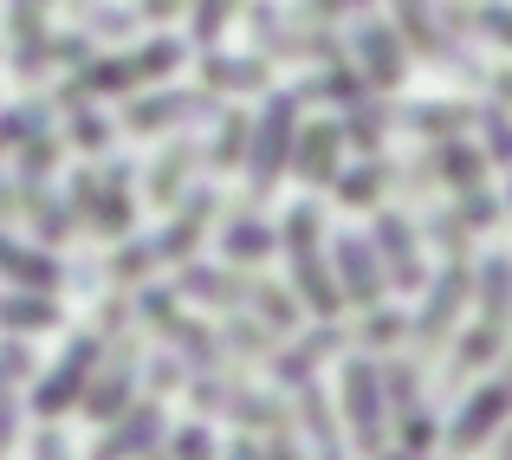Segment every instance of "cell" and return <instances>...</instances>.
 <instances>
[{
  "label": "cell",
  "mask_w": 512,
  "mask_h": 460,
  "mask_svg": "<svg viewBox=\"0 0 512 460\" xmlns=\"http://www.w3.org/2000/svg\"><path fill=\"white\" fill-rule=\"evenodd\" d=\"M396 124L422 130V137H454L461 124H474V111H461V104H409V111H396Z\"/></svg>",
  "instance_id": "obj_32"
},
{
  "label": "cell",
  "mask_w": 512,
  "mask_h": 460,
  "mask_svg": "<svg viewBox=\"0 0 512 460\" xmlns=\"http://www.w3.org/2000/svg\"><path fill=\"white\" fill-rule=\"evenodd\" d=\"M13 162H20V182L26 188H46L52 182V169H59V130H52V117H46V124H33L20 143H13Z\"/></svg>",
  "instance_id": "obj_24"
},
{
  "label": "cell",
  "mask_w": 512,
  "mask_h": 460,
  "mask_svg": "<svg viewBox=\"0 0 512 460\" xmlns=\"http://www.w3.org/2000/svg\"><path fill=\"white\" fill-rule=\"evenodd\" d=\"M338 201L344 208H370V201H383V188H389V162H363V169H338Z\"/></svg>",
  "instance_id": "obj_30"
},
{
  "label": "cell",
  "mask_w": 512,
  "mask_h": 460,
  "mask_svg": "<svg viewBox=\"0 0 512 460\" xmlns=\"http://www.w3.org/2000/svg\"><path fill=\"white\" fill-rule=\"evenodd\" d=\"M266 460H305V448L292 441V428H266Z\"/></svg>",
  "instance_id": "obj_46"
},
{
  "label": "cell",
  "mask_w": 512,
  "mask_h": 460,
  "mask_svg": "<svg viewBox=\"0 0 512 460\" xmlns=\"http://www.w3.org/2000/svg\"><path fill=\"white\" fill-rule=\"evenodd\" d=\"M506 409H512V383H493V389H480L474 402L461 409V422H454V454H467V448H480V441L493 435V428L506 422Z\"/></svg>",
  "instance_id": "obj_18"
},
{
  "label": "cell",
  "mask_w": 512,
  "mask_h": 460,
  "mask_svg": "<svg viewBox=\"0 0 512 460\" xmlns=\"http://www.w3.org/2000/svg\"><path fill=\"white\" fill-rule=\"evenodd\" d=\"M33 460H72V448H65V428L59 422H46L33 435Z\"/></svg>",
  "instance_id": "obj_45"
},
{
  "label": "cell",
  "mask_w": 512,
  "mask_h": 460,
  "mask_svg": "<svg viewBox=\"0 0 512 460\" xmlns=\"http://www.w3.org/2000/svg\"><path fill=\"white\" fill-rule=\"evenodd\" d=\"M98 357H104V337H98V331H78L72 344H65V357L52 363L46 376H39V389H33V402H26V409H33L39 422H65V415L78 409V396H85Z\"/></svg>",
  "instance_id": "obj_5"
},
{
  "label": "cell",
  "mask_w": 512,
  "mask_h": 460,
  "mask_svg": "<svg viewBox=\"0 0 512 460\" xmlns=\"http://www.w3.org/2000/svg\"><path fill=\"white\" fill-rule=\"evenodd\" d=\"M461 299H467V266H448V273L435 279V292H428V311H422V324H415V344L435 350L441 331L454 324V311H461Z\"/></svg>",
  "instance_id": "obj_20"
},
{
  "label": "cell",
  "mask_w": 512,
  "mask_h": 460,
  "mask_svg": "<svg viewBox=\"0 0 512 460\" xmlns=\"http://www.w3.org/2000/svg\"><path fill=\"white\" fill-rule=\"evenodd\" d=\"M150 273H163V260H156V240H124V247L104 260V279H111V286H143Z\"/></svg>",
  "instance_id": "obj_29"
},
{
  "label": "cell",
  "mask_w": 512,
  "mask_h": 460,
  "mask_svg": "<svg viewBox=\"0 0 512 460\" xmlns=\"http://www.w3.org/2000/svg\"><path fill=\"white\" fill-rule=\"evenodd\" d=\"M163 435H169V422H163V396L156 402H130L124 415H111L104 422V435L91 441V454L85 460H137V454H150V448H163Z\"/></svg>",
  "instance_id": "obj_8"
},
{
  "label": "cell",
  "mask_w": 512,
  "mask_h": 460,
  "mask_svg": "<svg viewBox=\"0 0 512 460\" xmlns=\"http://www.w3.org/2000/svg\"><path fill=\"white\" fill-rule=\"evenodd\" d=\"M150 460H169V454H163V448H150Z\"/></svg>",
  "instance_id": "obj_53"
},
{
  "label": "cell",
  "mask_w": 512,
  "mask_h": 460,
  "mask_svg": "<svg viewBox=\"0 0 512 460\" xmlns=\"http://www.w3.org/2000/svg\"><path fill=\"white\" fill-rule=\"evenodd\" d=\"M396 337H402V318H396V311H383V305H370V318H363V344H370V350H389Z\"/></svg>",
  "instance_id": "obj_42"
},
{
  "label": "cell",
  "mask_w": 512,
  "mask_h": 460,
  "mask_svg": "<svg viewBox=\"0 0 512 460\" xmlns=\"http://www.w3.org/2000/svg\"><path fill=\"white\" fill-rule=\"evenodd\" d=\"M13 435H20V402H13L7 389H0V454L13 448Z\"/></svg>",
  "instance_id": "obj_48"
},
{
  "label": "cell",
  "mask_w": 512,
  "mask_h": 460,
  "mask_svg": "<svg viewBox=\"0 0 512 460\" xmlns=\"http://www.w3.org/2000/svg\"><path fill=\"white\" fill-rule=\"evenodd\" d=\"M357 65H363V78L370 85H402V46H396V33L389 26H357Z\"/></svg>",
  "instance_id": "obj_21"
},
{
  "label": "cell",
  "mask_w": 512,
  "mask_h": 460,
  "mask_svg": "<svg viewBox=\"0 0 512 460\" xmlns=\"http://www.w3.org/2000/svg\"><path fill=\"white\" fill-rule=\"evenodd\" d=\"M0 279H7V286H26V292H59L65 266L52 260L46 247H20V240L0 227Z\"/></svg>",
  "instance_id": "obj_13"
},
{
  "label": "cell",
  "mask_w": 512,
  "mask_h": 460,
  "mask_svg": "<svg viewBox=\"0 0 512 460\" xmlns=\"http://www.w3.org/2000/svg\"><path fill=\"white\" fill-rule=\"evenodd\" d=\"M137 370H143V344L130 331H117L111 337V350L98 357V370H91V383H85V396H78V415L85 422H111V415H124L130 402H137Z\"/></svg>",
  "instance_id": "obj_3"
},
{
  "label": "cell",
  "mask_w": 512,
  "mask_h": 460,
  "mask_svg": "<svg viewBox=\"0 0 512 460\" xmlns=\"http://www.w3.org/2000/svg\"><path fill=\"white\" fill-rule=\"evenodd\" d=\"M65 137H72V143H78L85 156H104V150H111V124H104V117L91 111V104H78V111H65Z\"/></svg>",
  "instance_id": "obj_35"
},
{
  "label": "cell",
  "mask_w": 512,
  "mask_h": 460,
  "mask_svg": "<svg viewBox=\"0 0 512 460\" xmlns=\"http://www.w3.org/2000/svg\"><path fill=\"white\" fill-rule=\"evenodd\" d=\"M318 240H325V214H318L312 201H299V208L286 214V227H279V247H286V260H292V286H299V305L305 311L338 318V311H344V292H338L331 260L318 253Z\"/></svg>",
  "instance_id": "obj_1"
},
{
  "label": "cell",
  "mask_w": 512,
  "mask_h": 460,
  "mask_svg": "<svg viewBox=\"0 0 512 460\" xmlns=\"http://www.w3.org/2000/svg\"><path fill=\"white\" fill-rule=\"evenodd\" d=\"M163 454L169 460H214V435H208V428H175V435H163Z\"/></svg>",
  "instance_id": "obj_39"
},
{
  "label": "cell",
  "mask_w": 512,
  "mask_h": 460,
  "mask_svg": "<svg viewBox=\"0 0 512 460\" xmlns=\"http://www.w3.org/2000/svg\"><path fill=\"white\" fill-rule=\"evenodd\" d=\"M175 292L208 311H234L247 305V279H240V266H208V260H182L175 266Z\"/></svg>",
  "instance_id": "obj_12"
},
{
  "label": "cell",
  "mask_w": 512,
  "mask_h": 460,
  "mask_svg": "<svg viewBox=\"0 0 512 460\" xmlns=\"http://www.w3.org/2000/svg\"><path fill=\"white\" fill-rule=\"evenodd\" d=\"M130 318H137V305H130V299H104L98 305V337H117Z\"/></svg>",
  "instance_id": "obj_44"
},
{
  "label": "cell",
  "mask_w": 512,
  "mask_h": 460,
  "mask_svg": "<svg viewBox=\"0 0 512 460\" xmlns=\"http://www.w3.org/2000/svg\"><path fill=\"white\" fill-rule=\"evenodd\" d=\"M188 0H137V20H175Z\"/></svg>",
  "instance_id": "obj_50"
},
{
  "label": "cell",
  "mask_w": 512,
  "mask_h": 460,
  "mask_svg": "<svg viewBox=\"0 0 512 460\" xmlns=\"http://www.w3.org/2000/svg\"><path fill=\"white\" fill-rule=\"evenodd\" d=\"M331 273H338L344 305H357V311L383 305V260H376V247H370V240L344 234L338 247H331Z\"/></svg>",
  "instance_id": "obj_11"
},
{
  "label": "cell",
  "mask_w": 512,
  "mask_h": 460,
  "mask_svg": "<svg viewBox=\"0 0 512 460\" xmlns=\"http://www.w3.org/2000/svg\"><path fill=\"white\" fill-rule=\"evenodd\" d=\"M130 162L117 156L111 169H78L72 175V208L85 214L98 234H111V240H124L130 234V221H137V201H130Z\"/></svg>",
  "instance_id": "obj_4"
},
{
  "label": "cell",
  "mask_w": 512,
  "mask_h": 460,
  "mask_svg": "<svg viewBox=\"0 0 512 460\" xmlns=\"http://www.w3.org/2000/svg\"><path fill=\"white\" fill-rule=\"evenodd\" d=\"M338 156H344V130L338 124H312L299 130V143H292V169H299V182H338Z\"/></svg>",
  "instance_id": "obj_17"
},
{
  "label": "cell",
  "mask_w": 512,
  "mask_h": 460,
  "mask_svg": "<svg viewBox=\"0 0 512 460\" xmlns=\"http://www.w3.org/2000/svg\"><path fill=\"white\" fill-rule=\"evenodd\" d=\"M39 7H52V0H39Z\"/></svg>",
  "instance_id": "obj_55"
},
{
  "label": "cell",
  "mask_w": 512,
  "mask_h": 460,
  "mask_svg": "<svg viewBox=\"0 0 512 460\" xmlns=\"http://www.w3.org/2000/svg\"><path fill=\"white\" fill-rule=\"evenodd\" d=\"M344 422L357 435L363 454H383V422H389V396H383V370L370 357L344 363Z\"/></svg>",
  "instance_id": "obj_7"
},
{
  "label": "cell",
  "mask_w": 512,
  "mask_h": 460,
  "mask_svg": "<svg viewBox=\"0 0 512 460\" xmlns=\"http://www.w3.org/2000/svg\"><path fill=\"white\" fill-rule=\"evenodd\" d=\"M201 169V143H163V156L150 162V175H143V188H150L156 208H175V201L188 195V175Z\"/></svg>",
  "instance_id": "obj_16"
},
{
  "label": "cell",
  "mask_w": 512,
  "mask_h": 460,
  "mask_svg": "<svg viewBox=\"0 0 512 460\" xmlns=\"http://www.w3.org/2000/svg\"><path fill=\"white\" fill-rule=\"evenodd\" d=\"M383 124H389V111L383 104H350V117H344V143H357V150H370L376 156V143H383Z\"/></svg>",
  "instance_id": "obj_36"
},
{
  "label": "cell",
  "mask_w": 512,
  "mask_h": 460,
  "mask_svg": "<svg viewBox=\"0 0 512 460\" xmlns=\"http://www.w3.org/2000/svg\"><path fill=\"white\" fill-rule=\"evenodd\" d=\"M13 214H26V182L20 175H13V182L0 175V221H13Z\"/></svg>",
  "instance_id": "obj_47"
},
{
  "label": "cell",
  "mask_w": 512,
  "mask_h": 460,
  "mask_svg": "<svg viewBox=\"0 0 512 460\" xmlns=\"http://www.w3.org/2000/svg\"><path fill=\"white\" fill-rule=\"evenodd\" d=\"M480 26H487V33H500L506 46H512V13H500V7H487V13H480Z\"/></svg>",
  "instance_id": "obj_51"
},
{
  "label": "cell",
  "mask_w": 512,
  "mask_h": 460,
  "mask_svg": "<svg viewBox=\"0 0 512 460\" xmlns=\"http://www.w3.org/2000/svg\"><path fill=\"white\" fill-rule=\"evenodd\" d=\"M0 389H7V376H0Z\"/></svg>",
  "instance_id": "obj_56"
},
{
  "label": "cell",
  "mask_w": 512,
  "mask_h": 460,
  "mask_svg": "<svg viewBox=\"0 0 512 460\" xmlns=\"http://www.w3.org/2000/svg\"><path fill=\"white\" fill-rule=\"evenodd\" d=\"M247 305H253V318L266 324L273 337H292L299 331V292H286V286H273V279H260V286H247Z\"/></svg>",
  "instance_id": "obj_26"
},
{
  "label": "cell",
  "mask_w": 512,
  "mask_h": 460,
  "mask_svg": "<svg viewBox=\"0 0 512 460\" xmlns=\"http://www.w3.org/2000/svg\"><path fill=\"white\" fill-rule=\"evenodd\" d=\"M493 344H500V324H480V331L474 337H467V344H461V357H454V376H467V370H480V363H487L493 357Z\"/></svg>",
  "instance_id": "obj_40"
},
{
  "label": "cell",
  "mask_w": 512,
  "mask_h": 460,
  "mask_svg": "<svg viewBox=\"0 0 512 460\" xmlns=\"http://www.w3.org/2000/svg\"><path fill=\"white\" fill-rule=\"evenodd\" d=\"M0 331H13V337L59 331V299H52V292H26V286L0 292Z\"/></svg>",
  "instance_id": "obj_19"
},
{
  "label": "cell",
  "mask_w": 512,
  "mask_h": 460,
  "mask_svg": "<svg viewBox=\"0 0 512 460\" xmlns=\"http://www.w3.org/2000/svg\"><path fill=\"white\" fill-rule=\"evenodd\" d=\"M266 78H273V59H227V52H208L201 59V85L208 91H266Z\"/></svg>",
  "instance_id": "obj_23"
},
{
  "label": "cell",
  "mask_w": 512,
  "mask_h": 460,
  "mask_svg": "<svg viewBox=\"0 0 512 460\" xmlns=\"http://www.w3.org/2000/svg\"><path fill=\"white\" fill-rule=\"evenodd\" d=\"M331 350H344V331H338V324L325 318L318 331H305V337H299L292 350H273V376H279L286 389H305V383L318 376V363L331 357Z\"/></svg>",
  "instance_id": "obj_14"
},
{
  "label": "cell",
  "mask_w": 512,
  "mask_h": 460,
  "mask_svg": "<svg viewBox=\"0 0 512 460\" xmlns=\"http://www.w3.org/2000/svg\"><path fill=\"white\" fill-rule=\"evenodd\" d=\"M273 247H279V227L260 221V214H234V221H227V234H221L227 266H260Z\"/></svg>",
  "instance_id": "obj_22"
},
{
  "label": "cell",
  "mask_w": 512,
  "mask_h": 460,
  "mask_svg": "<svg viewBox=\"0 0 512 460\" xmlns=\"http://www.w3.org/2000/svg\"><path fill=\"white\" fill-rule=\"evenodd\" d=\"M214 214H221V195H214V188H188V195L169 208V221L150 234L156 240V260H163V266L195 260V247H201V234H208Z\"/></svg>",
  "instance_id": "obj_10"
},
{
  "label": "cell",
  "mask_w": 512,
  "mask_h": 460,
  "mask_svg": "<svg viewBox=\"0 0 512 460\" xmlns=\"http://www.w3.org/2000/svg\"><path fill=\"white\" fill-rule=\"evenodd\" d=\"M188 376H195V370H188L182 357H156V363H150V389H156V396H175V389H188Z\"/></svg>",
  "instance_id": "obj_43"
},
{
  "label": "cell",
  "mask_w": 512,
  "mask_h": 460,
  "mask_svg": "<svg viewBox=\"0 0 512 460\" xmlns=\"http://www.w3.org/2000/svg\"><path fill=\"white\" fill-rule=\"evenodd\" d=\"M247 143H253V117L247 111H221V130H214V143L201 150V162H214V169H240V162H247Z\"/></svg>",
  "instance_id": "obj_27"
},
{
  "label": "cell",
  "mask_w": 512,
  "mask_h": 460,
  "mask_svg": "<svg viewBox=\"0 0 512 460\" xmlns=\"http://www.w3.org/2000/svg\"><path fill=\"white\" fill-rule=\"evenodd\" d=\"M273 344H279V337L266 331L260 318H227L221 324V350L240 357V363H273Z\"/></svg>",
  "instance_id": "obj_28"
},
{
  "label": "cell",
  "mask_w": 512,
  "mask_h": 460,
  "mask_svg": "<svg viewBox=\"0 0 512 460\" xmlns=\"http://www.w3.org/2000/svg\"><path fill=\"white\" fill-rule=\"evenodd\" d=\"M376 260H383V273L396 279L402 292L422 286V260H415V227L402 221V214H376Z\"/></svg>",
  "instance_id": "obj_15"
},
{
  "label": "cell",
  "mask_w": 512,
  "mask_h": 460,
  "mask_svg": "<svg viewBox=\"0 0 512 460\" xmlns=\"http://www.w3.org/2000/svg\"><path fill=\"white\" fill-rule=\"evenodd\" d=\"M214 111V91H130L124 104V130H137V137H163V130H182L195 124V117Z\"/></svg>",
  "instance_id": "obj_9"
},
{
  "label": "cell",
  "mask_w": 512,
  "mask_h": 460,
  "mask_svg": "<svg viewBox=\"0 0 512 460\" xmlns=\"http://www.w3.org/2000/svg\"><path fill=\"white\" fill-rule=\"evenodd\" d=\"M500 460H512V441H506V454H500Z\"/></svg>",
  "instance_id": "obj_54"
},
{
  "label": "cell",
  "mask_w": 512,
  "mask_h": 460,
  "mask_svg": "<svg viewBox=\"0 0 512 460\" xmlns=\"http://www.w3.org/2000/svg\"><path fill=\"white\" fill-rule=\"evenodd\" d=\"M396 20H402V33H409L415 46L428 52V59H454V46L441 39V26L428 20V7H422V0H396Z\"/></svg>",
  "instance_id": "obj_33"
},
{
  "label": "cell",
  "mask_w": 512,
  "mask_h": 460,
  "mask_svg": "<svg viewBox=\"0 0 512 460\" xmlns=\"http://www.w3.org/2000/svg\"><path fill=\"white\" fill-rule=\"evenodd\" d=\"M130 59H137V78H143V85H163L175 65L188 59V46H182L175 33H163V39H143V46L130 52Z\"/></svg>",
  "instance_id": "obj_31"
},
{
  "label": "cell",
  "mask_w": 512,
  "mask_h": 460,
  "mask_svg": "<svg viewBox=\"0 0 512 460\" xmlns=\"http://www.w3.org/2000/svg\"><path fill=\"white\" fill-rule=\"evenodd\" d=\"M137 13H130V7H91L85 13V33L91 39H130V33H137Z\"/></svg>",
  "instance_id": "obj_38"
},
{
  "label": "cell",
  "mask_w": 512,
  "mask_h": 460,
  "mask_svg": "<svg viewBox=\"0 0 512 460\" xmlns=\"http://www.w3.org/2000/svg\"><path fill=\"white\" fill-rule=\"evenodd\" d=\"M292 143H299V91H273L266 111L253 117V143H247V195L266 201L273 182L292 169Z\"/></svg>",
  "instance_id": "obj_2"
},
{
  "label": "cell",
  "mask_w": 512,
  "mask_h": 460,
  "mask_svg": "<svg viewBox=\"0 0 512 460\" xmlns=\"http://www.w3.org/2000/svg\"><path fill=\"white\" fill-rule=\"evenodd\" d=\"M227 460H266V448H260V441H247V435H240L234 448H227Z\"/></svg>",
  "instance_id": "obj_52"
},
{
  "label": "cell",
  "mask_w": 512,
  "mask_h": 460,
  "mask_svg": "<svg viewBox=\"0 0 512 460\" xmlns=\"http://www.w3.org/2000/svg\"><path fill=\"white\" fill-rule=\"evenodd\" d=\"M188 402H195L201 415H221V422H240V428H286V409H279L273 396H260V389L247 383H227L221 370H195L188 376Z\"/></svg>",
  "instance_id": "obj_6"
},
{
  "label": "cell",
  "mask_w": 512,
  "mask_h": 460,
  "mask_svg": "<svg viewBox=\"0 0 512 460\" xmlns=\"http://www.w3.org/2000/svg\"><path fill=\"white\" fill-rule=\"evenodd\" d=\"M428 169L448 175L454 188H474V182H480V156L467 150V143H454V137H441V143H435V162H428ZM428 169H415V175H428Z\"/></svg>",
  "instance_id": "obj_34"
},
{
  "label": "cell",
  "mask_w": 512,
  "mask_h": 460,
  "mask_svg": "<svg viewBox=\"0 0 512 460\" xmlns=\"http://www.w3.org/2000/svg\"><path fill=\"white\" fill-rule=\"evenodd\" d=\"M480 299H487V318L493 324H506V311H512V266L506 260H493L487 273H480Z\"/></svg>",
  "instance_id": "obj_37"
},
{
  "label": "cell",
  "mask_w": 512,
  "mask_h": 460,
  "mask_svg": "<svg viewBox=\"0 0 512 460\" xmlns=\"http://www.w3.org/2000/svg\"><path fill=\"white\" fill-rule=\"evenodd\" d=\"M227 13H234V0H195V39H201V46H214V39H221Z\"/></svg>",
  "instance_id": "obj_41"
},
{
  "label": "cell",
  "mask_w": 512,
  "mask_h": 460,
  "mask_svg": "<svg viewBox=\"0 0 512 460\" xmlns=\"http://www.w3.org/2000/svg\"><path fill=\"white\" fill-rule=\"evenodd\" d=\"M26 221H33V240L39 247H65L78 227V208L59 195H46V188H26Z\"/></svg>",
  "instance_id": "obj_25"
},
{
  "label": "cell",
  "mask_w": 512,
  "mask_h": 460,
  "mask_svg": "<svg viewBox=\"0 0 512 460\" xmlns=\"http://www.w3.org/2000/svg\"><path fill=\"white\" fill-rule=\"evenodd\" d=\"M487 150L500 162H512V124H506V117H487Z\"/></svg>",
  "instance_id": "obj_49"
}]
</instances>
